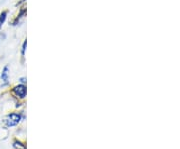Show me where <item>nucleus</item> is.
Wrapping results in <instances>:
<instances>
[{"instance_id":"nucleus-1","label":"nucleus","mask_w":180,"mask_h":149,"mask_svg":"<svg viewBox=\"0 0 180 149\" xmlns=\"http://www.w3.org/2000/svg\"><path fill=\"white\" fill-rule=\"evenodd\" d=\"M21 120V115L18 113H10L6 116L5 118V123L8 127H13L16 126L17 124Z\"/></svg>"},{"instance_id":"nucleus-2","label":"nucleus","mask_w":180,"mask_h":149,"mask_svg":"<svg viewBox=\"0 0 180 149\" xmlns=\"http://www.w3.org/2000/svg\"><path fill=\"white\" fill-rule=\"evenodd\" d=\"M13 93L17 96L19 97V98H25L26 97V93H27V89H26V86L24 84H18L16 85L14 88L12 89Z\"/></svg>"},{"instance_id":"nucleus-3","label":"nucleus","mask_w":180,"mask_h":149,"mask_svg":"<svg viewBox=\"0 0 180 149\" xmlns=\"http://www.w3.org/2000/svg\"><path fill=\"white\" fill-rule=\"evenodd\" d=\"M0 78H1V81H2V86H7L9 84V66L8 65H5L4 68L2 69Z\"/></svg>"},{"instance_id":"nucleus-4","label":"nucleus","mask_w":180,"mask_h":149,"mask_svg":"<svg viewBox=\"0 0 180 149\" xmlns=\"http://www.w3.org/2000/svg\"><path fill=\"white\" fill-rule=\"evenodd\" d=\"M7 15H8V11H6V10H5V11H2L1 13H0V28H1L2 25L6 21Z\"/></svg>"},{"instance_id":"nucleus-5","label":"nucleus","mask_w":180,"mask_h":149,"mask_svg":"<svg viewBox=\"0 0 180 149\" xmlns=\"http://www.w3.org/2000/svg\"><path fill=\"white\" fill-rule=\"evenodd\" d=\"M26 47H27V40H24V42L22 44V48H21V56L24 57L26 52Z\"/></svg>"}]
</instances>
